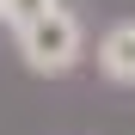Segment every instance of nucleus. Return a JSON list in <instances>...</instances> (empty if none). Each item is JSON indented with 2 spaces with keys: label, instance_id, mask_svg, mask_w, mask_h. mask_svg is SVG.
Listing matches in <instances>:
<instances>
[{
  "label": "nucleus",
  "instance_id": "nucleus-1",
  "mask_svg": "<svg viewBox=\"0 0 135 135\" xmlns=\"http://www.w3.org/2000/svg\"><path fill=\"white\" fill-rule=\"evenodd\" d=\"M18 55H25V68H31V74L61 80V74H74V68H80V55H86V31H80V18L61 6V12H49V18H43V25L18 31Z\"/></svg>",
  "mask_w": 135,
  "mask_h": 135
},
{
  "label": "nucleus",
  "instance_id": "nucleus-2",
  "mask_svg": "<svg viewBox=\"0 0 135 135\" xmlns=\"http://www.w3.org/2000/svg\"><path fill=\"white\" fill-rule=\"evenodd\" d=\"M98 74L110 86H135V18H123L98 37Z\"/></svg>",
  "mask_w": 135,
  "mask_h": 135
},
{
  "label": "nucleus",
  "instance_id": "nucleus-3",
  "mask_svg": "<svg viewBox=\"0 0 135 135\" xmlns=\"http://www.w3.org/2000/svg\"><path fill=\"white\" fill-rule=\"evenodd\" d=\"M49 12H61V0H0V25H12V37L43 25Z\"/></svg>",
  "mask_w": 135,
  "mask_h": 135
}]
</instances>
